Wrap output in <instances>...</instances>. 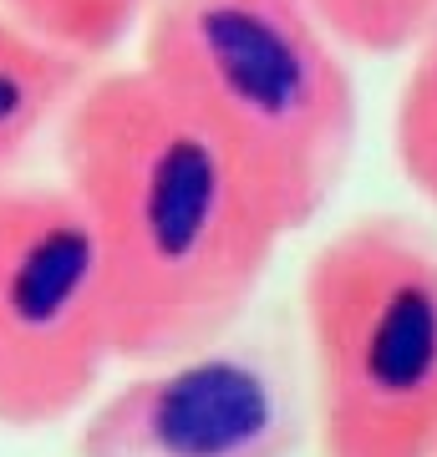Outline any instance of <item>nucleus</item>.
<instances>
[{
  "instance_id": "nucleus-4",
  "label": "nucleus",
  "mask_w": 437,
  "mask_h": 457,
  "mask_svg": "<svg viewBox=\"0 0 437 457\" xmlns=\"http://www.w3.org/2000/svg\"><path fill=\"white\" fill-rule=\"evenodd\" d=\"M107 361L113 295L81 198L66 183H0V427L66 422Z\"/></svg>"
},
{
  "instance_id": "nucleus-7",
  "label": "nucleus",
  "mask_w": 437,
  "mask_h": 457,
  "mask_svg": "<svg viewBox=\"0 0 437 457\" xmlns=\"http://www.w3.org/2000/svg\"><path fill=\"white\" fill-rule=\"evenodd\" d=\"M143 11L147 0H0L5 21L77 62H102L117 51L143 26Z\"/></svg>"
},
{
  "instance_id": "nucleus-9",
  "label": "nucleus",
  "mask_w": 437,
  "mask_h": 457,
  "mask_svg": "<svg viewBox=\"0 0 437 457\" xmlns=\"http://www.w3.org/2000/svg\"><path fill=\"white\" fill-rule=\"evenodd\" d=\"M336 46L361 56H397L412 51L437 26V0H310Z\"/></svg>"
},
{
  "instance_id": "nucleus-3",
  "label": "nucleus",
  "mask_w": 437,
  "mask_h": 457,
  "mask_svg": "<svg viewBox=\"0 0 437 457\" xmlns=\"http://www.w3.org/2000/svg\"><path fill=\"white\" fill-rule=\"evenodd\" d=\"M321 457H437V234L402 213L336 228L300 275Z\"/></svg>"
},
{
  "instance_id": "nucleus-8",
  "label": "nucleus",
  "mask_w": 437,
  "mask_h": 457,
  "mask_svg": "<svg viewBox=\"0 0 437 457\" xmlns=\"http://www.w3.org/2000/svg\"><path fill=\"white\" fill-rule=\"evenodd\" d=\"M412 51L417 56L391 112V153L402 179L437 209V26Z\"/></svg>"
},
{
  "instance_id": "nucleus-2",
  "label": "nucleus",
  "mask_w": 437,
  "mask_h": 457,
  "mask_svg": "<svg viewBox=\"0 0 437 457\" xmlns=\"http://www.w3.org/2000/svg\"><path fill=\"white\" fill-rule=\"evenodd\" d=\"M143 71L224 147L280 234L321 219L357 158V77L310 0H147Z\"/></svg>"
},
{
  "instance_id": "nucleus-6",
  "label": "nucleus",
  "mask_w": 437,
  "mask_h": 457,
  "mask_svg": "<svg viewBox=\"0 0 437 457\" xmlns=\"http://www.w3.org/2000/svg\"><path fill=\"white\" fill-rule=\"evenodd\" d=\"M87 82V62L0 16V168H11Z\"/></svg>"
},
{
  "instance_id": "nucleus-1",
  "label": "nucleus",
  "mask_w": 437,
  "mask_h": 457,
  "mask_svg": "<svg viewBox=\"0 0 437 457\" xmlns=\"http://www.w3.org/2000/svg\"><path fill=\"white\" fill-rule=\"evenodd\" d=\"M62 168L97 228L117 361L158 366L234 330L285 234L143 66L81 82L62 112Z\"/></svg>"
},
{
  "instance_id": "nucleus-5",
  "label": "nucleus",
  "mask_w": 437,
  "mask_h": 457,
  "mask_svg": "<svg viewBox=\"0 0 437 457\" xmlns=\"http://www.w3.org/2000/svg\"><path fill=\"white\" fill-rule=\"evenodd\" d=\"M306 381L285 336H219L158 361L77 432V457H295Z\"/></svg>"
}]
</instances>
